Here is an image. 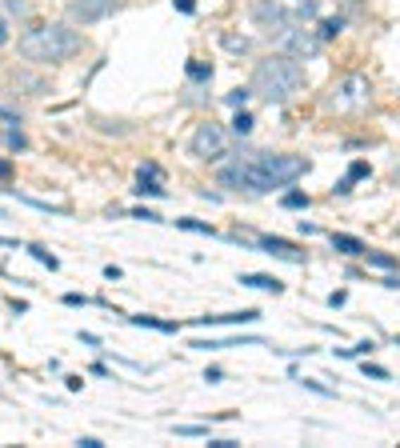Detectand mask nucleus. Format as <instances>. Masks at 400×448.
I'll use <instances>...</instances> for the list:
<instances>
[{"instance_id": "cd10ccee", "label": "nucleus", "mask_w": 400, "mask_h": 448, "mask_svg": "<svg viewBox=\"0 0 400 448\" xmlns=\"http://www.w3.org/2000/svg\"><path fill=\"white\" fill-rule=\"evenodd\" d=\"M4 8H8L13 16H25L28 13V0H4Z\"/></svg>"}, {"instance_id": "f8f14e48", "label": "nucleus", "mask_w": 400, "mask_h": 448, "mask_svg": "<svg viewBox=\"0 0 400 448\" xmlns=\"http://www.w3.org/2000/svg\"><path fill=\"white\" fill-rule=\"evenodd\" d=\"M244 344H261V336H232V340H192V349H244Z\"/></svg>"}, {"instance_id": "f03ea898", "label": "nucleus", "mask_w": 400, "mask_h": 448, "mask_svg": "<svg viewBox=\"0 0 400 448\" xmlns=\"http://www.w3.org/2000/svg\"><path fill=\"white\" fill-rule=\"evenodd\" d=\"M304 88V68L296 64V56H268V61L256 64L252 73V92L264 97L268 104H288Z\"/></svg>"}, {"instance_id": "f3484780", "label": "nucleus", "mask_w": 400, "mask_h": 448, "mask_svg": "<svg viewBox=\"0 0 400 448\" xmlns=\"http://www.w3.org/2000/svg\"><path fill=\"white\" fill-rule=\"evenodd\" d=\"M340 28H344V20H340V16L325 20V25H320V40H332V37H340Z\"/></svg>"}, {"instance_id": "2f4dec72", "label": "nucleus", "mask_w": 400, "mask_h": 448, "mask_svg": "<svg viewBox=\"0 0 400 448\" xmlns=\"http://www.w3.org/2000/svg\"><path fill=\"white\" fill-rule=\"evenodd\" d=\"M132 216H137V220H161V216H156V212H149V209H137Z\"/></svg>"}, {"instance_id": "39448f33", "label": "nucleus", "mask_w": 400, "mask_h": 448, "mask_svg": "<svg viewBox=\"0 0 400 448\" xmlns=\"http://www.w3.org/2000/svg\"><path fill=\"white\" fill-rule=\"evenodd\" d=\"M252 20L268 32V37H285L292 25H300V16H296V8H285V4H276V0H261L256 8H252Z\"/></svg>"}, {"instance_id": "aec40b11", "label": "nucleus", "mask_w": 400, "mask_h": 448, "mask_svg": "<svg viewBox=\"0 0 400 448\" xmlns=\"http://www.w3.org/2000/svg\"><path fill=\"white\" fill-rule=\"evenodd\" d=\"M249 97H252V88H237V92H228V104H232V108H244V104H249Z\"/></svg>"}, {"instance_id": "412c9836", "label": "nucleus", "mask_w": 400, "mask_h": 448, "mask_svg": "<svg viewBox=\"0 0 400 448\" xmlns=\"http://www.w3.org/2000/svg\"><path fill=\"white\" fill-rule=\"evenodd\" d=\"M280 204H285V209H308V197H304V192H285Z\"/></svg>"}, {"instance_id": "c85d7f7f", "label": "nucleus", "mask_w": 400, "mask_h": 448, "mask_svg": "<svg viewBox=\"0 0 400 448\" xmlns=\"http://www.w3.org/2000/svg\"><path fill=\"white\" fill-rule=\"evenodd\" d=\"M364 376H373V380H388V368H380V364H364Z\"/></svg>"}, {"instance_id": "bb28decb", "label": "nucleus", "mask_w": 400, "mask_h": 448, "mask_svg": "<svg viewBox=\"0 0 400 448\" xmlns=\"http://www.w3.org/2000/svg\"><path fill=\"white\" fill-rule=\"evenodd\" d=\"M225 49H232V52H249V40H244V37H225Z\"/></svg>"}, {"instance_id": "7c9ffc66", "label": "nucleus", "mask_w": 400, "mask_h": 448, "mask_svg": "<svg viewBox=\"0 0 400 448\" xmlns=\"http://www.w3.org/2000/svg\"><path fill=\"white\" fill-rule=\"evenodd\" d=\"M173 4H176V8H180V13H188V16L196 13V0H173Z\"/></svg>"}, {"instance_id": "ddd939ff", "label": "nucleus", "mask_w": 400, "mask_h": 448, "mask_svg": "<svg viewBox=\"0 0 400 448\" xmlns=\"http://www.w3.org/2000/svg\"><path fill=\"white\" fill-rule=\"evenodd\" d=\"M332 249L344 252V256H364V244L356 237H344V232H332Z\"/></svg>"}, {"instance_id": "393cba45", "label": "nucleus", "mask_w": 400, "mask_h": 448, "mask_svg": "<svg viewBox=\"0 0 400 448\" xmlns=\"http://www.w3.org/2000/svg\"><path fill=\"white\" fill-rule=\"evenodd\" d=\"M140 180H156V185H161V164H140Z\"/></svg>"}, {"instance_id": "2eb2a0df", "label": "nucleus", "mask_w": 400, "mask_h": 448, "mask_svg": "<svg viewBox=\"0 0 400 448\" xmlns=\"http://www.w3.org/2000/svg\"><path fill=\"white\" fill-rule=\"evenodd\" d=\"M364 256H368V264L385 268V273H392V268H396V256H388V252H373V249H364Z\"/></svg>"}, {"instance_id": "6ab92c4d", "label": "nucleus", "mask_w": 400, "mask_h": 448, "mask_svg": "<svg viewBox=\"0 0 400 448\" xmlns=\"http://www.w3.org/2000/svg\"><path fill=\"white\" fill-rule=\"evenodd\" d=\"M28 252H32V256H37V261L44 264V268H49V273H52V268H61V261H56V256H52V252L37 249V244H32V249H28Z\"/></svg>"}, {"instance_id": "9b49d317", "label": "nucleus", "mask_w": 400, "mask_h": 448, "mask_svg": "<svg viewBox=\"0 0 400 448\" xmlns=\"http://www.w3.org/2000/svg\"><path fill=\"white\" fill-rule=\"evenodd\" d=\"M240 285H244V288H261V292H273V297L285 292V285H280L276 276H261V273H244V276H240Z\"/></svg>"}, {"instance_id": "dca6fc26", "label": "nucleus", "mask_w": 400, "mask_h": 448, "mask_svg": "<svg viewBox=\"0 0 400 448\" xmlns=\"http://www.w3.org/2000/svg\"><path fill=\"white\" fill-rule=\"evenodd\" d=\"M232 132H237V137H249L252 132V116L244 108H237V116H232Z\"/></svg>"}, {"instance_id": "6e6552de", "label": "nucleus", "mask_w": 400, "mask_h": 448, "mask_svg": "<svg viewBox=\"0 0 400 448\" xmlns=\"http://www.w3.org/2000/svg\"><path fill=\"white\" fill-rule=\"evenodd\" d=\"M108 13H116V0H73L68 4V16L80 20V25H96Z\"/></svg>"}, {"instance_id": "b1692460", "label": "nucleus", "mask_w": 400, "mask_h": 448, "mask_svg": "<svg viewBox=\"0 0 400 448\" xmlns=\"http://www.w3.org/2000/svg\"><path fill=\"white\" fill-rule=\"evenodd\" d=\"M368 173H373V168H368V164H364V161H352V168H349V180H352V185H356V180H364V176H368Z\"/></svg>"}, {"instance_id": "4468645a", "label": "nucleus", "mask_w": 400, "mask_h": 448, "mask_svg": "<svg viewBox=\"0 0 400 448\" xmlns=\"http://www.w3.org/2000/svg\"><path fill=\"white\" fill-rule=\"evenodd\" d=\"M132 324H140V328H156V332H176V328H180V324L156 321V316H132Z\"/></svg>"}, {"instance_id": "5701e85b", "label": "nucleus", "mask_w": 400, "mask_h": 448, "mask_svg": "<svg viewBox=\"0 0 400 448\" xmlns=\"http://www.w3.org/2000/svg\"><path fill=\"white\" fill-rule=\"evenodd\" d=\"M176 436H208L204 424H176Z\"/></svg>"}, {"instance_id": "9d476101", "label": "nucleus", "mask_w": 400, "mask_h": 448, "mask_svg": "<svg viewBox=\"0 0 400 448\" xmlns=\"http://www.w3.org/2000/svg\"><path fill=\"white\" fill-rule=\"evenodd\" d=\"M261 321L256 309H244V312H225V316H196V324H252Z\"/></svg>"}, {"instance_id": "f704fd0d", "label": "nucleus", "mask_w": 400, "mask_h": 448, "mask_svg": "<svg viewBox=\"0 0 400 448\" xmlns=\"http://www.w3.org/2000/svg\"><path fill=\"white\" fill-rule=\"evenodd\" d=\"M80 448H104V444H100L96 436H80Z\"/></svg>"}, {"instance_id": "0eeeda50", "label": "nucleus", "mask_w": 400, "mask_h": 448, "mask_svg": "<svg viewBox=\"0 0 400 448\" xmlns=\"http://www.w3.org/2000/svg\"><path fill=\"white\" fill-rule=\"evenodd\" d=\"M276 40H280V44H285V52H288V56H296V61L316 56V52H320V44H325L320 37H313L308 28H300V25H292L285 37H276Z\"/></svg>"}, {"instance_id": "a878e982", "label": "nucleus", "mask_w": 400, "mask_h": 448, "mask_svg": "<svg viewBox=\"0 0 400 448\" xmlns=\"http://www.w3.org/2000/svg\"><path fill=\"white\" fill-rule=\"evenodd\" d=\"M140 197H164V188L156 185V180H140V188H137Z\"/></svg>"}, {"instance_id": "72a5a7b5", "label": "nucleus", "mask_w": 400, "mask_h": 448, "mask_svg": "<svg viewBox=\"0 0 400 448\" xmlns=\"http://www.w3.org/2000/svg\"><path fill=\"white\" fill-rule=\"evenodd\" d=\"M304 388H313V392H320V397H332V392H328L325 385H316V380H304Z\"/></svg>"}, {"instance_id": "e433bc0d", "label": "nucleus", "mask_w": 400, "mask_h": 448, "mask_svg": "<svg viewBox=\"0 0 400 448\" xmlns=\"http://www.w3.org/2000/svg\"><path fill=\"white\" fill-rule=\"evenodd\" d=\"M4 40H8V25H4V20H0V44H4Z\"/></svg>"}, {"instance_id": "4be33fe9", "label": "nucleus", "mask_w": 400, "mask_h": 448, "mask_svg": "<svg viewBox=\"0 0 400 448\" xmlns=\"http://www.w3.org/2000/svg\"><path fill=\"white\" fill-rule=\"evenodd\" d=\"M176 224H180L185 232H200V237H213V228H208V224H200V220H176Z\"/></svg>"}, {"instance_id": "473e14b6", "label": "nucleus", "mask_w": 400, "mask_h": 448, "mask_svg": "<svg viewBox=\"0 0 400 448\" xmlns=\"http://www.w3.org/2000/svg\"><path fill=\"white\" fill-rule=\"evenodd\" d=\"M344 300H349V292H332V297H328V304H332V309H340Z\"/></svg>"}, {"instance_id": "c756f323", "label": "nucleus", "mask_w": 400, "mask_h": 448, "mask_svg": "<svg viewBox=\"0 0 400 448\" xmlns=\"http://www.w3.org/2000/svg\"><path fill=\"white\" fill-rule=\"evenodd\" d=\"M8 144H13V149H25L28 140H25V132H20V128H8Z\"/></svg>"}, {"instance_id": "f257e3e1", "label": "nucleus", "mask_w": 400, "mask_h": 448, "mask_svg": "<svg viewBox=\"0 0 400 448\" xmlns=\"http://www.w3.org/2000/svg\"><path fill=\"white\" fill-rule=\"evenodd\" d=\"M308 173V161L304 156H244L232 168H220V185L228 188H249V192H273V188H285L292 180Z\"/></svg>"}, {"instance_id": "423d86ee", "label": "nucleus", "mask_w": 400, "mask_h": 448, "mask_svg": "<svg viewBox=\"0 0 400 448\" xmlns=\"http://www.w3.org/2000/svg\"><path fill=\"white\" fill-rule=\"evenodd\" d=\"M192 156L196 161H220L225 156V132H220V125H200L192 132Z\"/></svg>"}, {"instance_id": "20e7f679", "label": "nucleus", "mask_w": 400, "mask_h": 448, "mask_svg": "<svg viewBox=\"0 0 400 448\" xmlns=\"http://www.w3.org/2000/svg\"><path fill=\"white\" fill-rule=\"evenodd\" d=\"M373 104V85H368V76L352 73L344 76L337 88H332V97H328V108L332 112H361Z\"/></svg>"}, {"instance_id": "c9c22d12", "label": "nucleus", "mask_w": 400, "mask_h": 448, "mask_svg": "<svg viewBox=\"0 0 400 448\" xmlns=\"http://www.w3.org/2000/svg\"><path fill=\"white\" fill-rule=\"evenodd\" d=\"M8 176H13V164H8L4 156H0V180H8Z\"/></svg>"}, {"instance_id": "1a4fd4ad", "label": "nucleus", "mask_w": 400, "mask_h": 448, "mask_svg": "<svg viewBox=\"0 0 400 448\" xmlns=\"http://www.w3.org/2000/svg\"><path fill=\"white\" fill-rule=\"evenodd\" d=\"M256 244H261V249H268L273 256H280V261H292V264H300V261H304V252H300L296 244H288V240H280V237H256Z\"/></svg>"}, {"instance_id": "7ed1b4c3", "label": "nucleus", "mask_w": 400, "mask_h": 448, "mask_svg": "<svg viewBox=\"0 0 400 448\" xmlns=\"http://www.w3.org/2000/svg\"><path fill=\"white\" fill-rule=\"evenodd\" d=\"M80 52V37L68 25H40L20 37V56L32 64H56Z\"/></svg>"}, {"instance_id": "a211bd4d", "label": "nucleus", "mask_w": 400, "mask_h": 448, "mask_svg": "<svg viewBox=\"0 0 400 448\" xmlns=\"http://www.w3.org/2000/svg\"><path fill=\"white\" fill-rule=\"evenodd\" d=\"M188 76H192V80H213V64L192 61V64H188Z\"/></svg>"}]
</instances>
